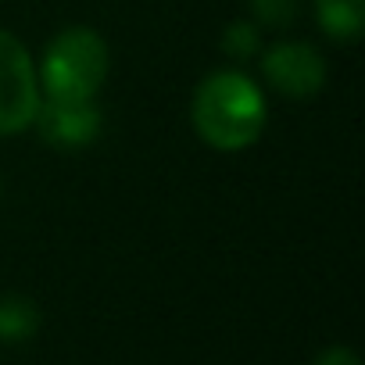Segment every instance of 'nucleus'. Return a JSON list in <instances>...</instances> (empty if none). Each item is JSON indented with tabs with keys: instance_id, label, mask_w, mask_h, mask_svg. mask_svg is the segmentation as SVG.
<instances>
[{
	"instance_id": "nucleus-7",
	"label": "nucleus",
	"mask_w": 365,
	"mask_h": 365,
	"mask_svg": "<svg viewBox=\"0 0 365 365\" xmlns=\"http://www.w3.org/2000/svg\"><path fill=\"white\" fill-rule=\"evenodd\" d=\"M36 329H40V308L29 297H22V294L0 297V340L22 344V340H33Z\"/></svg>"
},
{
	"instance_id": "nucleus-1",
	"label": "nucleus",
	"mask_w": 365,
	"mask_h": 365,
	"mask_svg": "<svg viewBox=\"0 0 365 365\" xmlns=\"http://www.w3.org/2000/svg\"><path fill=\"white\" fill-rule=\"evenodd\" d=\"M269 118V104L262 86L240 68L208 72L190 97L194 133L222 154H237L258 143Z\"/></svg>"
},
{
	"instance_id": "nucleus-4",
	"label": "nucleus",
	"mask_w": 365,
	"mask_h": 365,
	"mask_svg": "<svg viewBox=\"0 0 365 365\" xmlns=\"http://www.w3.org/2000/svg\"><path fill=\"white\" fill-rule=\"evenodd\" d=\"M262 76L276 93L304 101L326 86V58L304 40H279L262 51Z\"/></svg>"
},
{
	"instance_id": "nucleus-9",
	"label": "nucleus",
	"mask_w": 365,
	"mask_h": 365,
	"mask_svg": "<svg viewBox=\"0 0 365 365\" xmlns=\"http://www.w3.org/2000/svg\"><path fill=\"white\" fill-rule=\"evenodd\" d=\"M247 4L255 22L265 29H290L301 11V0H247Z\"/></svg>"
},
{
	"instance_id": "nucleus-2",
	"label": "nucleus",
	"mask_w": 365,
	"mask_h": 365,
	"mask_svg": "<svg viewBox=\"0 0 365 365\" xmlns=\"http://www.w3.org/2000/svg\"><path fill=\"white\" fill-rule=\"evenodd\" d=\"M108 40L90 26L61 29L36 65L40 97H72V101H97L108 79Z\"/></svg>"
},
{
	"instance_id": "nucleus-8",
	"label": "nucleus",
	"mask_w": 365,
	"mask_h": 365,
	"mask_svg": "<svg viewBox=\"0 0 365 365\" xmlns=\"http://www.w3.org/2000/svg\"><path fill=\"white\" fill-rule=\"evenodd\" d=\"M222 51L233 61H251L262 54V26L251 19H237L222 29Z\"/></svg>"
},
{
	"instance_id": "nucleus-3",
	"label": "nucleus",
	"mask_w": 365,
	"mask_h": 365,
	"mask_svg": "<svg viewBox=\"0 0 365 365\" xmlns=\"http://www.w3.org/2000/svg\"><path fill=\"white\" fill-rule=\"evenodd\" d=\"M40 104V79L29 47L0 29V136H15L33 125Z\"/></svg>"
},
{
	"instance_id": "nucleus-5",
	"label": "nucleus",
	"mask_w": 365,
	"mask_h": 365,
	"mask_svg": "<svg viewBox=\"0 0 365 365\" xmlns=\"http://www.w3.org/2000/svg\"><path fill=\"white\" fill-rule=\"evenodd\" d=\"M104 115L97 101H72V97H40L33 129L43 143L58 150H83L101 136Z\"/></svg>"
},
{
	"instance_id": "nucleus-6",
	"label": "nucleus",
	"mask_w": 365,
	"mask_h": 365,
	"mask_svg": "<svg viewBox=\"0 0 365 365\" xmlns=\"http://www.w3.org/2000/svg\"><path fill=\"white\" fill-rule=\"evenodd\" d=\"M319 29L336 43H354L365 29V0H312Z\"/></svg>"
},
{
	"instance_id": "nucleus-10",
	"label": "nucleus",
	"mask_w": 365,
	"mask_h": 365,
	"mask_svg": "<svg viewBox=\"0 0 365 365\" xmlns=\"http://www.w3.org/2000/svg\"><path fill=\"white\" fill-rule=\"evenodd\" d=\"M312 365H361V358H358L351 347L336 344V347H326L322 354H315V361H312Z\"/></svg>"
}]
</instances>
